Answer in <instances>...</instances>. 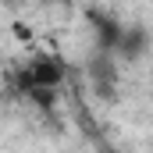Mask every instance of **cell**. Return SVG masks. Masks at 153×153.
I'll return each instance as SVG.
<instances>
[{
    "instance_id": "1",
    "label": "cell",
    "mask_w": 153,
    "mask_h": 153,
    "mask_svg": "<svg viewBox=\"0 0 153 153\" xmlns=\"http://www.w3.org/2000/svg\"><path fill=\"white\" fill-rule=\"evenodd\" d=\"M85 75H89V85H93V93H96L100 100H114V93H117L114 53H107V50H96V53L89 57V68H85Z\"/></svg>"
},
{
    "instance_id": "2",
    "label": "cell",
    "mask_w": 153,
    "mask_h": 153,
    "mask_svg": "<svg viewBox=\"0 0 153 153\" xmlns=\"http://www.w3.org/2000/svg\"><path fill=\"white\" fill-rule=\"evenodd\" d=\"M85 22H89V29H93V39H96V50H107V53H114L117 39H121V22H117L111 11H103V7H85Z\"/></svg>"
},
{
    "instance_id": "3",
    "label": "cell",
    "mask_w": 153,
    "mask_h": 153,
    "mask_svg": "<svg viewBox=\"0 0 153 153\" xmlns=\"http://www.w3.org/2000/svg\"><path fill=\"white\" fill-rule=\"evenodd\" d=\"M29 71H32V82L36 85H64V78H68V61L64 57H57V53H43L39 50L36 57L29 61Z\"/></svg>"
},
{
    "instance_id": "4",
    "label": "cell",
    "mask_w": 153,
    "mask_h": 153,
    "mask_svg": "<svg viewBox=\"0 0 153 153\" xmlns=\"http://www.w3.org/2000/svg\"><path fill=\"white\" fill-rule=\"evenodd\" d=\"M146 50H150V32H146L143 25H125V29H121V39H117V46H114L117 61L135 64Z\"/></svg>"
},
{
    "instance_id": "5",
    "label": "cell",
    "mask_w": 153,
    "mask_h": 153,
    "mask_svg": "<svg viewBox=\"0 0 153 153\" xmlns=\"http://www.w3.org/2000/svg\"><path fill=\"white\" fill-rule=\"evenodd\" d=\"M25 100H29L36 111H43V114H53V111H57V103H61L57 85H32V89L25 93Z\"/></svg>"
}]
</instances>
